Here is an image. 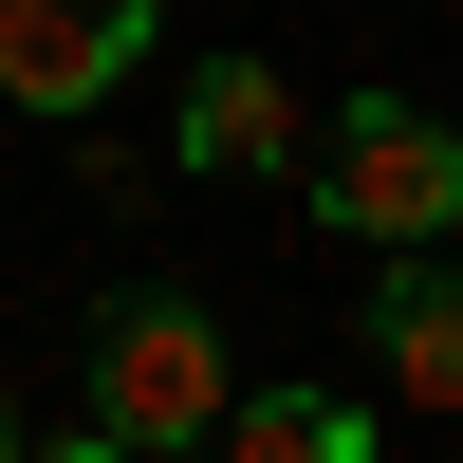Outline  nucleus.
<instances>
[{
  "label": "nucleus",
  "mask_w": 463,
  "mask_h": 463,
  "mask_svg": "<svg viewBox=\"0 0 463 463\" xmlns=\"http://www.w3.org/2000/svg\"><path fill=\"white\" fill-rule=\"evenodd\" d=\"M222 390H241V371H222V316H204V297H111V316H93V427L130 463H185L222 427Z\"/></svg>",
  "instance_id": "f257e3e1"
},
{
  "label": "nucleus",
  "mask_w": 463,
  "mask_h": 463,
  "mask_svg": "<svg viewBox=\"0 0 463 463\" xmlns=\"http://www.w3.org/2000/svg\"><path fill=\"white\" fill-rule=\"evenodd\" d=\"M297 167H316V222H353V241H390V260L463 222V130H445V111H408V93L334 111V130L297 148Z\"/></svg>",
  "instance_id": "f03ea898"
},
{
  "label": "nucleus",
  "mask_w": 463,
  "mask_h": 463,
  "mask_svg": "<svg viewBox=\"0 0 463 463\" xmlns=\"http://www.w3.org/2000/svg\"><path fill=\"white\" fill-rule=\"evenodd\" d=\"M130 56H148V0H0V93L56 130H93L130 93Z\"/></svg>",
  "instance_id": "7ed1b4c3"
},
{
  "label": "nucleus",
  "mask_w": 463,
  "mask_h": 463,
  "mask_svg": "<svg viewBox=\"0 0 463 463\" xmlns=\"http://www.w3.org/2000/svg\"><path fill=\"white\" fill-rule=\"evenodd\" d=\"M297 148H316V111H297V74H279V56H204V93H185V167L260 185V167H297Z\"/></svg>",
  "instance_id": "20e7f679"
},
{
  "label": "nucleus",
  "mask_w": 463,
  "mask_h": 463,
  "mask_svg": "<svg viewBox=\"0 0 463 463\" xmlns=\"http://www.w3.org/2000/svg\"><path fill=\"white\" fill-rule=\"evenodd\" d=\"M204 463H371V408L353 390H222Z\"/></svg>",
  "instance_id": "39448f33"
},
{
  "label": "nucleus",
  "mask_w": 463,
  "mask_h": 463,
  "mask_svg": "<svg viewBox=\"0 0 463 463\" xmlns=\"http://www.w3.org/2000/svg\"><path fill=\"white\" fill-rule=\"evenodd\" d=\"M371 353H390V408H463V297L390 260V297H371Z\"/></svg>",
  "instance_id": "423d86ee"
},
{
  "label": "nucleus",
  "mask_w": 463,
  "mask_h": 463,
  "mask_svg": "<svg viewBox=\"0 0 463 463\" xmlns=\"http://www.w3.org/2000/svg\"><path fill=\"white\" fill-rule=\"evenodd\" d=\"M37 463H130V445H111V427H93V408H74V427H56V445H37Z\"/></svg>",
  "instance_id": "0eeeda50"
},
{
  "label": "nucleus",
  "mask_w": 463,
  "mask_h": 463,
  "mask_svg": "<svg viewBox=\"0 0 463 463\" xmlns=\"http://www.w3.org/2000/svg\"><path fill=\"white\" fill-rule=\"evenodd\" d=\"M0 463H37V445H19V408H0Z\"/></svg>",
  "instance_id": "6e6552de"
}]
</instances>
